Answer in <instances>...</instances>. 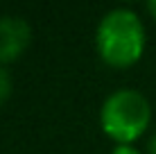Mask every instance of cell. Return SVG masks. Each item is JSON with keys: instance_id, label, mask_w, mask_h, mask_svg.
<instances>
[{"instance_id": "cell-7", "label": "cell", "mask_w": 156, "mask_h": 154, "mask_svg": "<svg viewBox=\"0 0 156 154\" xmlns=\"http://www.w3.org/2000/svg\"><path fill=\"white\" fill-rule=\"evenodd\" d=\"M145 7H147V14L156 20V0H147V5H145Z\"/></svg>"}, {"instance_id": "cell-4", "label": "cell", "mask_w": 156, "mask_h": 154, "mask_svg": "<svg viewBox=\"0 0 156 154\" xmlns=\"http://www.w3.org/2000/svg\"><path fill=\"white\" fill-rule=\"evenodd\" d=\"M12 91H14V79H12L7 68L0 66V107L12 98Z\"/></svg>"}, {"instance_id": "cell-2", "label": "cell", "mask_w": 156, "mask_h": 154, "mask_svg": "<svg viewBox=\"0 0 156 154\" xmlns=\"http://www.w3.org/2000/svg\"><path fill=\"white\" fill-rule=\"evenodd\" d=\"M152 125V104L136 88H118L102 102L100 127L115 145H133Z\"/></svg>"}, {"instance_id": "cell-1", "label": "cell", "mask_w": 156, "mask_h": 154, "mask_svg": "<svg viewBox=\"0 0 156 154\" xmlns=\"http://www.w3.org/2000/svg\"><path fill=\"white\" fill-rule=\"evenodd\" d=\"M147 45L145 25L133 9L115 7L95 27V52L111 68H131L143 59Z\"/></svg>"}, {"instance_id": "cell-5", "label": "cell", "mask_w": 156, "mask_h": 154, "mask_svg": "<svg viewBox=\"0 0 156 154\" xmlns=\"http://www.w3.org/2000/svg\"><path fill=\"white\" fill-rule=\"evenodd\" d=\"M111 154H143V152L136 150L133 145H115L113 150H111Z\"/></svg>"}, {"instance_id": "cell-6", "label": "cell", "mask_w": 156, "mask_h": 154, "mask_svg": "<svg viewBox=\"0 0 156 154\" xmlns=\"http://www.w3.org/2000/svg\"><path fill=\"white\" fill-rule=\"evenodd\" d=\"M147 154H156V131L149 136V141H147Z\"/></svg>"}, {"instance_id": "cell-3", "label": "cell", "mask_w": 156, "mask_h": 154, "mask_svg": "<svg viewBox=\"0 0 156 154\" xmlns=\"http://www.w3.org/2000/svg\"><path fill=\"white\" fill-rule=\"evenodd\" d=\"M32 43V27L20 16H0V66L18 61Z\"/></svg>"}]
</instances>
